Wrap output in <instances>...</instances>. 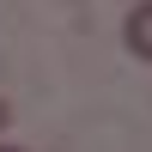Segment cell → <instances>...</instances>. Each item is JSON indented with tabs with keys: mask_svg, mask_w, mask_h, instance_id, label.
I'll return each mask as SVG.
<instances>
[{
	"mask_svg": "<svg viewBox=\"0 0 152 152\" xmlns=\"http://www.w3.org/2000/svg\"><path fill=\"white\" fill-rule=\"evenodd\" d=\"M122 43H128V55H134V61H152V0H140V6L128 12Z\"/></svg>",
	"mask_w": 152,
	"mask_h": 152,
	"instance_id": "obj_1",
	"label": "cell"
},
{
	"mask_svg": "<svg viewBox=\"0 0 152 152\" xmlns=\"http://www.w3.org/2000/svg\"><path fill=\"white\" fill-rule=\"evenodd\" d=\"M6 122H12V104H6V97H0V128H6Z\"/></svg>",
	"mask_w": 152,
	"mask_h": 152,
	"instance_id": "obj_2",
	"label": "cell"
},
{
	"mask_svg": "<svg viewBox=\"0 0 152 152\" xmlns=\"http://www.w3.org/2000/svg\"><path fill=\"white\" fill-rule=\"evenodd\" d=\"M0 152H24V146H0Z\"/></svg>",
	"mask_w": 152,
	"mask_h": 152,
	"instance_id": "obj_3",
	"label": "cell"
}]
</instances>
